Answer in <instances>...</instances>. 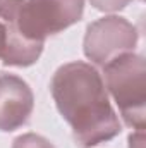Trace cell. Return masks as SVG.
<instances>
[{"label": "cell", "mask_w": 146, "mask_h": 148, "mask_svg": "<svg viewBox=\"0 0 146 148\" xmlns=\"http://www.w3.org/2000/svg\"><path fill=\"white\" fill-rule=\"evenodd\" d=\"M35 109L29 84L16 74H0V133H12L28 124Z\"/></svg>", "instance_id": "5b68a950"}, {"label": "cell", "mask_w": 146, "mask_h": 148, "mask_svg": "<svg viewBox=\"0 0 146 148\" xmlns=\"http://www.w3.org/2000/svg\"><path fill=\"white\" fill-rule=\"evenodd\" d=\"M50 93L79 148H93L120 134L122 122L93 64L74 60L60 66L52 77Z\"/></svg>", "instance_id": "6da1fadb"}, {"label": "cell", "mask_w": 146, "mask_h": 148, "mask_svg": "<svg viewBox=\"0 0 146 148\" xmlns=\"http://www.w3.org/2000/svg\"><path fill=\"white\" fill-rule=\"evenodd\" d=\"M138 29L122 16L107 14L86 28L83 40L84 57L95 67L103 69L112 60L132 53L138 47Z\"/></svg>", "instance_id": "277c9868"}, {"label": "cell", "mask_w": 146, "mask_h": 148, "mask_svg": "<svg viewBox=\"0 0 146 148\" xmlns=\"http://www.w3.org/2000/svg\"><path fill=\"white\" fill-rule=\"evenodd\" d=\"M129 148H146V136L145 129H132V133L127 138Z\"/></svg>", "instance_id": "30bf717a"}, {"label": "cell", "mask_w": 146, "mask_h": 148, "mask_svg": "<svg viewBox=\"0 0 146 148\" xmlns=\"http://www.w3.org/2000/svg\"><path fill=\"white\" fill-rule=\"evenodd\" d=\"M108 97L115 102L122 122L131 129L146 124V60L132 52L112 60L102 69Z\"/></svg>", "instance_id": "7a4b0ae2"}, {"label": "cell", "mask_w": 146, "mask_h": 148, "mask_svg": "<svg viewBox=\"0 0 146 148\" xmlns=\"http://www.w3.org/2000/svg\"><path fill=\"white\" fill-rule=\"evenodd\" d=\"M5 41H7V24L3 21H0V57L5 48Z\"/></svg>", "instance_id": "8fae6325"}, {"label": "cell", "mask_w": 146, "mask_h": 148, "mask_svg": "<svg viewBox=\"0 0 146 148\" xmlns=\"http://www.w3.org/2000/svg\"><path fill=\"white\" fill-rule=\"evenodd\" d=\"M24 0H0V19L3 23H12Z\"/></svg>", "instance_id": "9c48e42d"}, {"label": "cell", "mask_w": 146, "mask_h": 148, "mask_svg": "<svg viewBox=\"0 0 146 148\" xmlns=\"http://www.w3.org/2000/svg\"><path fill=\"white\" fill-rule=\"evenodd\" d=\"M12 148H55L46 138L35 134V133H24L17 136L12 141Z\"/></svg>", "instance_id": "52a82bcc"}, {"label": "cell", "mask_w": 146, "mask_h": 148, "mask_svg": "<svg viewBox=\"0 0 146 148\" xmlns=\"http://www.w3.org/2000/svg\"><path fill=\"white\" fill-rule=\"evenodd\" d=\"M132 0H89L91 7L100 10V12H105V14H113V12H119L122 9H126Z\"/></svg>", "instance_id": "ba28073f"}, {"label": "cell", "mask_w": 146, "mask_h": 148, "mask_svg": "<svg viewBox=\"0 0 146 148\" xmlns=\"http://www.w3.org/2000/svg\"><path fill=\"white\" fill-rule=\"evenodd\" d=\"M43 48V41H35L23 36L12 24H7V41L0 60L7 67H29L38 62Z\"/></svg>", "instance_id": "8992f818"}, {"label": "cell", "mask_w": 146, "mask_h": 148, "mask_svg": "<svg viewBox=\"0 0 146 148\" xmlns=\"http://www.w3.org/2000/svg\"><path fill=\"white\" fill-rule=\"evenodd\" d=\"M84 0H24L12 24L23 36L46 41L81 21Z\"/></svg>", "instance_id": "3957f363"}]
</instances>
